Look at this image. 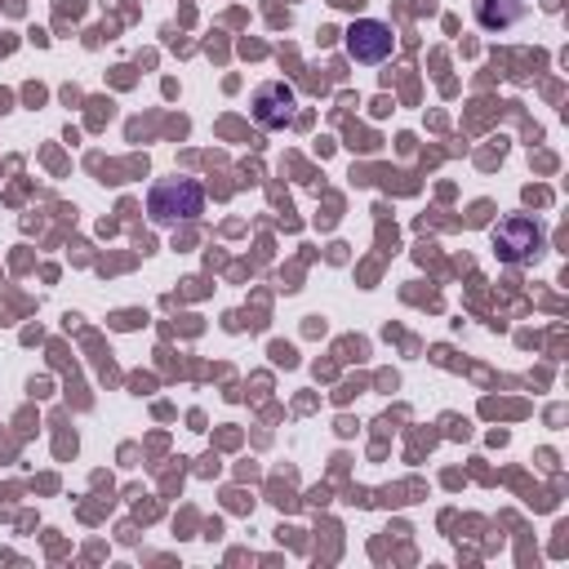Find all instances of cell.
Returning a JSON list of instances; mask_svg holds the SVG:
<instances>
[{
	"label": "cell",
	"mask_w": 569,
	"mask_h": 569,
	"mask_svg": "<svg viewBox=\"0 0 569 569\" xmlns=\"http://www.w3.org/2000/svg\"><path fill=\"white\" fill-rule=\"evenodd\" d=\"M204 209V191L196 178H164L151 187L147 196V218L156 227H178V222H191L196 213Z\"/></svg>",
	"instance_id": "obj_1"
},
{
	"label": "cell",
	"mask_w": 569,
	"mask_h": 569,
	"mask_svg": "<svg viewBox=\"0 0 569 569\" xmlns=\"http://www.w3.org/2000/svg\"><path fill=\"white\" fill-rule=\"evenodd\" d=\"M493 249L502 262L520 267V262H533L542 253V227L529 218V213H511L493 227Z\"/></svg>",
	"instance_id": "obj_2"
},
{
	"label": "cell",
	"mask_w": 569,
	"mask_h": 569,
	"mask_svg": "<svg viewBox=\"0 0 569 569\" xmlns=\"http://www.w3.org/2000/svg\"><path fill=\"white\" fill-rule=\"evenodd\" d=\"M342 40H347V53H351L356 62H365V67L382 62V58L396 49V31H391L382 18H356Z\"/></svg>",
	"instance_id": "obj_3"
},
{
	"label": "cell",
	"mask_w": 569,
	"mask_h": 569,
	"mask_svg": "<svg viewBox=\"0 0 569 569\" xmlns=\"http://www.w3.org/2000/svg\"><path fill=\"white\" fill-rule=\"evenodd\" d=\"M293 107H298V93L284 80H267L253 89V120L267 129H284L293 120Z\"/></svg>",
	"instance_id": "obj_4"
},
{
	"label": "cell",
	"mask_w": 569,
	"mask_h": 569,
	"mask_svg": "<svg viewBox=\"0 0 569 569\" xmlns=\"http://www.w3.org/2000/svg\"><path fill=\"white\" fill-rule=\"evenodd\" d=\"M525 18V0H476V22L485 31H507Z\"/></svg>",
	"instance_id": "obj_5"
}]
</instances>
